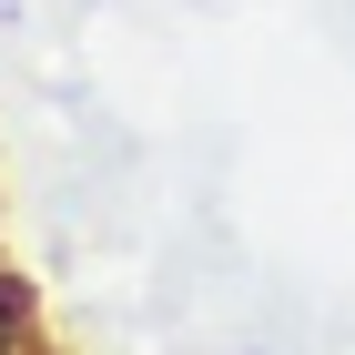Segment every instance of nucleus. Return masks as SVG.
Here are the masks:
<instances>
[{
    "label": "nucleus",
    "instance_id": "obj_1",
    "mask_svg": "<svg viewBox=\"0 0 355 355\" xmlns=\"http://www.w3.org/2000/svg\"><path fill=\"white\" fill-rule=\"evenodd\" d=\"M0 355H51L41 345V284L0 254Z\"/></svg>",
    "mask_w": 355,
    "mask_h": 355
}]
</instances>
